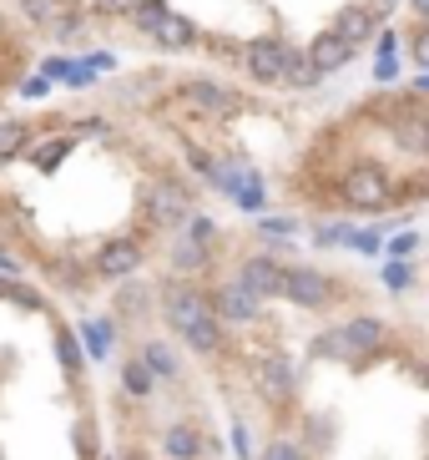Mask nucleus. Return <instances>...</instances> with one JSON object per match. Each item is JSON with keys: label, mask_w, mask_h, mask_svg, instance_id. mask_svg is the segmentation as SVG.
I'll return each mask as SVG.
<instances>
[{"label": "nucleus", "mask_w": 429, "mask_h": 460, "mask_svg": "<svg viewBox=\"0 0 429 460\" xmlns=\"http://www.w3.org/2000/svg\"><path fill=\"white\" fill-rule=\"evenodd\" d=\"M127 460H142V456H127Z\"/></svg>", "instance_id": "36"}, {"label": "nucleus", "mask_w": 429, "mask_h": 460, "mask_svg": "<svg viewBox=\"0 0 429 460\" xmlns=\"http://www.w3.org/2000/svg\"><path fill=\"white\" fill-rule=\"evenodd\" d=\"M238 284L248 288L253 298L278 294V284H283V263H273V258H248V263H242V273H238Z\"/></svg>", "instance_id": "12"}, {"label": "nucleus", "mask_w": 429, "mask_h": 460, "mask_svg": "<svg viewBox=\"0 0 429 460\" xmlns=\"http://www.w3.org/2000/svg\"><path fill=\"white\" fill-rule=\"evenodd\" d=\"M283 66H288V46L283 41H253L248 46V71L253 82H283Z\"/></svg>", "instance_id": "9"}, {"label": "nucleus", "mask_w": 429, "mask_h": 460, "mask_svg": "<svg viewBox=\"0 0 429 460\" xmlns=\"http://www.w3.org/2000/svg\"><path fill=\"white\" fill-rule=\"evenodd\" d=\"M142 365H152V375H162V379H172V375H177L172 349H167V344H157V339H152L147 349H142Z\"/></svg>", "instance_id": "22"}, {"label": "nucleus", "mask_w": 429, "mask_h": 460, "mask_svg": "<svg viewBox=\"0 0 429 460\" xmlns=\"http://www.w3.org/2000/svg\"><path fill=\"white\" fill-rule=\"evenodd\" d=\"M415 5H425V0H415Z\"/></svg>", "instance_id": "37"}, {"label": "nucleus", "mask_w": 429, "mask_h": 460, "mask_svg": "<svg viewBox=\"0 0 429 460\" xmlns=\"http://www.w3.org/2000/svg\"><path fill=\"white\" fill-rule=\"evenodd\" d=\"M66 152H71V142H66V137H51L46 147H36V152H31V163H36V167H56L61 157H66Z\"/></svg>", "instance_id": "24"}, {"label": "nucleus", "mask_w": 429, "mask_h": 460, "mask_svg": "<svg viewBox=\"0 0 429 460\" xmlns=\"http://www.w3.org/2000/svg\"><path fill=\"white\" fill-rule=\"evenodd\" d=\"M384 284H390V288H404V284H409V269H404V263H390V269H384Z\"/></svg>", "instance_id": "31"}, {"label": "nucleus", "mask_w": 429, "mask_h": 460, "mask_svg": "<svg viewBox=\"0 0 429 460\" xmlns=\"http://www.w3.org/2000/svg\"><path fill=\"white\" fill-rule=\"evenodd\" d=\"M177 96H182L188 107H197V111H213V117H232V111L242 107V96L228 92V86H217V82H182Z\"/></svg>", "instance_id": "7"}, {"label": "nucleus", "mask_w": 429, "mask_h": 460, "mask_svg": "<svg viewBox=\"0 0 429 460\" xmlns=\"http://www.w3.org/2000/svg\"><path fill=\"white\" fill-rule=\"evenodd\" d=\"M188 238L192 243H213V223L207 217H188Z\"/></svg>", "instance_id": "28"}, {"label": "nucleus", "mask_w": 429, "mask_h": 460, "mask_svg": "<svg viewBox=\"0 0 429 460\" xmlns=\"http://www.w3.org/2000/svg\"><path fill=\"white\" fill-rule=\"evenodd\" d=\"M384 344V324L379 319H354V324H344L338 334H328L319 344V349H328V354H369V349H379Z\"/></svg>", "instance_id": "6"}, {"label": "nucleus", "mask_w": 429, "mask_h": 460, "mask_svg": "<svg viewBox=\"0 0 429 460\" xmlns=\"http://www.w3.org/2000/svg\"><path fill=\"white\" fill-rule=\"evenodd\" d=\"M344 198H349V208L379 213V208L390 203V177L379 172V167H354L349 182H344Z\"/></svg>", "instance_id": "4"}, {"label": "nucleus", "mask_w": 429, "mask_h": 460, "mask_svg": "<svg viewBox=\"0 0 429 460\" xmlns=\"http://www.w3.org/2000/svg\"><path fill=\"white\" fill-rule=\"evenodd\" d=\"M263 390H268L273 400H288V394H293V375H288V365H283V359L263 365Z\"/></svg>", "instance_id": "19"}, {"label": "nucleus", "mask_w": 429, "mask_h": 460, "mask_svg": "<svg viewBox=\"0 0 429 460\" xmlns=\"http://www.w3.org/2000/svg\"><path fill=\"white\" fill-rule=\"evenodd\" d=\"M132 26L142 36H152V46H162V51H192V41H197V26L182 21V15H172L162 0H136Z\"/></svg>", "instance_id": "2"}, {"label": "nucleus", "mask_w": 429, "mask_h": 460, "mask_svg": "<svg viewBox=\"0 0 429 460\" xmlns=\"http://www.w3.org/2000/svg\"><path fill=\"white\" fill-rule=\"evenodd\" d=\"M0 298H5V279H0Z\"/></svg>", "instance_id": "35"}, {"label": "nucleus", "mask_w": 429, "mask_h": 460, "mask_svg": "<svg viewBox=\"0 0 429 460\" xmlns=\"http://www.w3.org/2000/svg\"><path fill=\"white\" fill-rule=\"evenodd\" d=\"M283 82L288 86H298V92H309V86H319L323 76L309 66V56H298V51H288V66H283Z\"/></svg>", "instance_id": "16"}, {"label": "nucleus", "mask_w": 429, "mask_h": 460, "mask_svg": "<svg viewBox=\"0 0 429 460\" xmlns=\"http://www.w3.org/2000/svg\"><path fill=\"white\" fill-rule=\"evenodd\" d=\"M15 5H21L26 21H40V26H51L56 21V0H15Z\"/></svg>", "instance_id": "25"}, {"label": "nucleus", "mask_w": 429, "mask_h": 460, "mask_svg": "<svg viewBox=\"0 0 429 460\" xmlns=\"http://www.w3.org/2000/svg\"><path fill=\"white\" fill-rule=\"evenodd\" d=\"M101 11H127V0H101Z\"/></svg>", "instance_id": "34"}, {"label": "nucleus", "mask_w": 429, "mask_h": 460, "mask_svg": "<svg viewBox=\"0 0 429 460\" xmlns=\"http://www.w3.org/2000/svg\"><path fill=\"white\" fill-rule=\"evenodd\" d=\"M390 253L394 258H409V253H415V233H399V238L390 243Z\"/></svg>", "instance_id": "32"}, {"label": "nucleus", "mask_w": 429, "mask_h": 460, "mask_svg": "<svg viewBox=\"0 0 429 460\" xmlns=\"http://www.w3.org/2000/svg\"><path fill=\"white\" fill-rule=\"evenodd\" d=\"M202 263H207V248L192 243V238H182V243L172 248V269H177V273H197Z\"/></svg>", "instance_id": "20"}, {"label": "nucleus", "mask_w": 429, "mask_h": 460, "mask_svg": "<svg viewBox=\"0 0 429 460\" xmlns=\"http://www.w3.org/2000/svg\"><path fill=\"white\" fill-rule=\"evenodd\" d=\"M207 309H213L217 324H223V319H228V324H253V319H258V298L248 294L238 279H232V284H217V288H213Z\"/></svg>", "instance_id": "5"}, {"label": "nucleus", "mask_w": 429, "mask_h": 460, "mask_svg": "<svg viewBox=\"0 0 429 460\" xmlns=\"http://www.w3.org/2000/svg\"><path fill=\"white\" fill-rule=\"evenodd\" d=\"M232 198H238V203L248 208V213H258V208H263V182H258V177H253V182H248V188H238V192H232Z\"/></svg>", "instance_id": "26"}, {"label": "nucleus", "mask_w": 429, "mask_h": 460, "mask_svg": "<svg viewBox=\"0 0 429 460\" xmlns=\"http://www.w3.org/2000/svg\"><path fill=\"white\" fill-rule=\"evenodd\" d=\"M147 208H152V223H188L192 217V198H188V188H177V182H152Z\"/></svg>", "instance_id": "8"}, {"label": "nucleus", "mask_w": 429, "mask_h": 460, "mask_svg": "<svg viewBox=\"0 0 429 460\" xmlns=\"http://www.w3.org/2000/svg\"><path fill=\"white\" fill-rule=\"evenodd\" d=\"M142 269V248L132 238H121V243H107L96 253V273H107V279H127V273Z\"/></svg>", "instance_id": "11"}, {"label": "nucleus", "mask_w": 429, "mask_h": 460, "mask_svg": "<svg viewBox=\"0 0 429 460\" xmlns=\"http://www.w3.org/2000/svg\"><path fill=\"white\" fill-rule=\"evenodd\" d=\"M344 243H354L359 253H379V233H349Z\"/></svg>", "instance_id": "29"}, {"label": "nucleus", "mask_w": 429, "mask_h": 460, "mask_svg": "<svg viewBox=\"0 0 429 460\" xmlns=\"http://www.w3.org/2000/svg\"><path fill=\"white\" fill-rule=\"evenodd\" d=\"M31 147V122H0V163H11Z\"/></svg>", "instance_id": "14"}, {"label": "nucleus", "mask_w": 429, "mask_h": 460, "mask_svg": "<svg viewBox=\"0 0 429 460\" xmlns=\"http://www.w3.org/2000/svg\"><path fill=\"white\" fill-rule=\"evenodd\" d=\"M268 460H309L298 446H288V440H278V446H268Z\"/></svg>", "instance_id": "30"}, {"label": "nucleus", "mask_w": 429, "mask_h": 460, "mask_svg": "<svg viewBox=\"0 0 429 460\" xmlns=\"http://www.w3.org/2000/svg\"><path fill=\"white\" fill-rule=\"evenodd\" d=\"M338 36H344V41L349 46H359V41H369V36H374V5H344V15H338Z\"/></svg>", "instance_id": "13"}, {"label": "nucleus", "mask_w": 429, "mask_h": 460, "mask_svg": "<svg viewBox=\"0 0 429 460\" xmlns=\"http://www.w3.org/2000/svg\"><path fill=\"white\" fill-rule=\"evenodd\" d=\"M46 82L86 86V82H92V66H76V61H66V56H56V61H46Z\"/></svg>", "instance_id": "17"}, {"label": "nucleus", "mask_w": 429, "mask_h": 460, "mask_svg": "<svg viewBox=\"0 0 429 460\" xmlns=\"http://www.w3.org/2000/svg\"><path fill=\"white\" fill-rule=\"evenodd\" d=\"M81 334H86V354H92V359H107V349H111V324H107V319L81 324Z\"/></svg>", "instance_id": "21"}, {"label": "nucleus", "mask_w": 429, "mask_h": 460, "mask_svg": "<svg viewBox=\"0 0 429 460\" xmlns=\"http://www.w3.org/2000/svg\"><path fill=\"white\" fill-rule=\"evenodd\" d=\"M162 309H167V324H172L177 334L188 339L192 349L217 354V344H223V329H217L213 309H207V298H202L192 284H167V298H162Z\"/></svg>", "instance_id": "1"}, {"label": "nucleus", "mask_w": 429, "mask_h": 460, "mask_svg": "<svg viewBox=\"0 0 429 460\" xmlns=\"http://www.w3.org/2000/svg\"><path fill=\"white\" fill-rule=\"evenodd\" d=\"M56 359H61V369H66V375H81V344H76V334H71V329H61V334H56Z\"/></svg>", "instance_id": "23"}, {"label": "nucleus", "mask_w": 429, "mask_h": 460, "mask_svg": "<svg viewBox=\"0 0 429 460\" xmlns=\"http://www.w3.org/2000/svg\"><path fill=\"white\" fill-rule=\"evenodd\" d=\"M278 294H288L293 304H309V309H323L334 298V279L319 269H283V284Z\"/></svg>", "instance_id": "3"}, {"label": "nucleus", "mask_w": 429, "mask_h": 460, "mask_svg": "<svg viewBox=\"0 0 429 460\" xmlns=\"http://www.w3.org/2000/svg\"><path fill=\"white\" fill-rule=\"evenodd\" d=\"M117 304H121V314H142V309H147V294H136V288H121Z\"/></svg>", "instance_id": "27"}, {"label": "nucleus", "mask_w": 429, "mask_h": 460, "mask_svg": "<svg viewBox=\"0 0 429 460\" xmlns=\"http://www.w3.org/2000/svg\"><path fill=\"white\" fill-rule=\"evenodd\" d=\"M121 385H127V394H136V400H147L152 394V385H157V375H152L142 359H127L121 365Z\"/></svg>", "instance_id": "15"}, {"label": "nucleus", "mask_w": 429, "mask_h": 460, "mask_svg": "<svg viewBox=\"0 0 429 460\" xmlns=\"http://www.w3.org/2000/svg\"><path fill=\"white\" fill-rule=\"evenodd\" d=\"M197 450H202V435L197 430H188V425H172V430H167V456L192 460Z\"/></svg>", "instance_id": "18"}, {"label": "nucleus", "mask_w": 429, "mask_h": 460, "mask_svg": "<svg viewBox=\"0 0 429 460\" xmlns=\"http://www.w3.org/2000/svg\"><path fill=\"white\" fill-rule=\"evenodd\" d=\"M21 92H26V96H46V92H51V82H46V76H31V82L21 86Z\"/></svg>", "instance_id": "33"}, {"label": "nucleus", "mask_w": 429, "mask_h": 460, "mask_svg": "<svg viewBox=\"0 0 429 460\" xmlns=\"http://www.w3.org/2000/svg\"><path fill=\"white\" fill-rule=\"evenodd\" d=\"M349 56H354V46L344 41L338 31H323V36H313V46H309V66L319 71V76H328V71L349 66Z\"/></svg>", "instance_id": "10"}]
</instances>
